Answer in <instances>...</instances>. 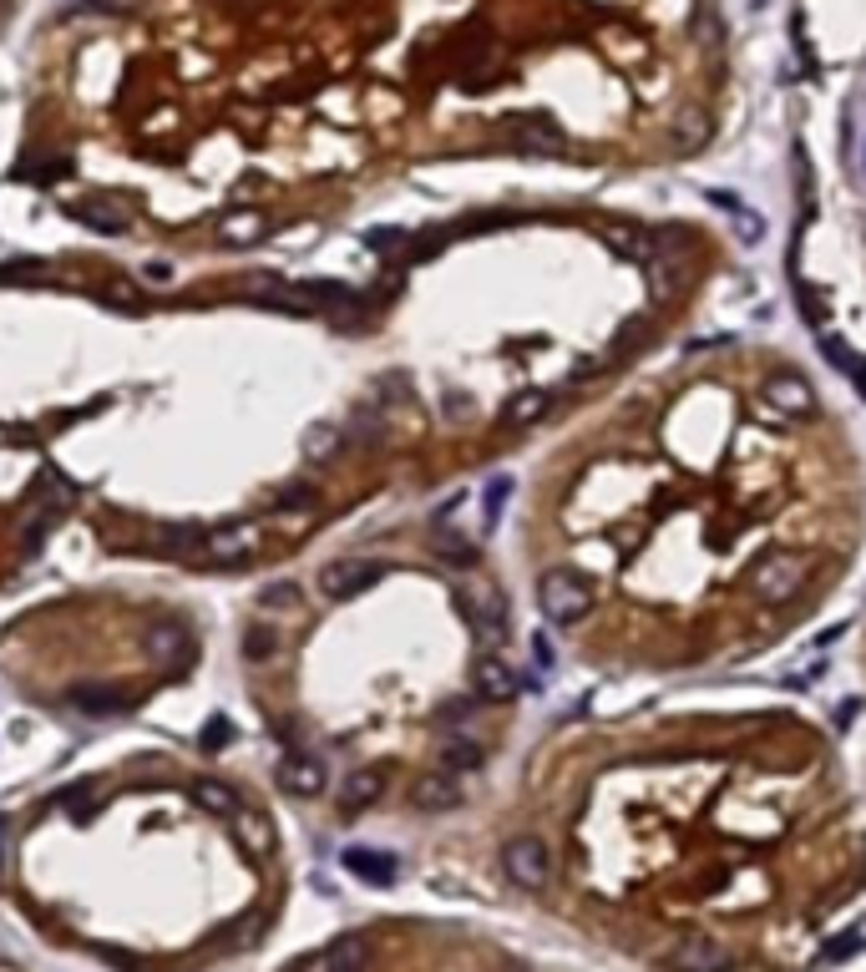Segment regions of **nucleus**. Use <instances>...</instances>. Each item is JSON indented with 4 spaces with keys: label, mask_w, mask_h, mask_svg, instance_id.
I'll list each match as a JSON object with an SVG mask.
<instances>
[{
    "label": "nucleus",
    "mask_w": 866,
    "mask_h": 972,
    "mask_svg": "<svg viewBox=\"0 0 866 972\" xmlns=\"http://www.w3.org/2000/svg\"><path fill=\"white\" fill-rule=\"evenodd\" d=\"M806 578H811V562L801 552H785V547L765 552L750 567V598L765 603V608H780V603H791L806 588Z\"/></svg>",
    "instance_id": "1"
},
{
    "label": "nucleus",
    "mask_w": 866,
    "mask_h": 972,
    "mask_svg": "<svg viewBox=\"0 0 866 972\" xmlns=\"http://www.w3.org/2000/svg\"><path fill=\"white\" fill-rule=\"evenodd\" d=\"M669 972H735V952L710 932H684L664 947Z\"/></svg>",
    "instance_id": "2"
},
{
    "label": "nucleus",
    "mask_w": 866,
    "mask_h": 972,
    "mask_svg": "<svg viewBox=\"0 0 866 972\" xmlns=\"http://www.w3.org/2000/svg\"><path fill=\"white\" fill-rule=\"evenodd\" d=\"M502 871L512 876V886H522V891H542L547 881H553L558 861H553V851H547V841H542V836H517V841H507V846H502Z\"/></svg>",
    "instance_id": "3"
},
{
    "label": "nucleus",
    "mask_w": 866,
    "mask_h": 972,
    "mask_svg": "<svg viewBox=\"0 0 866 972\" xmlns=\"http://www.w3.org/2000/svg\"><path fill=\"white\" fill-rule=\"evenodd\" d=\"M269 547V532L259 527V522H233V527H213V532H203V547H198V557L193 562H249V557H259Z\"/></svg>",
    "instance_id": "4"
},
{
    "label": "nucleus",
    "mask_w": 866,
    "mask_h": 972,
    "mask_svg": "<svg viewBox=\"0 0 866 972\" xmlns=\"http://www.w3.org/2000/svg\"><path fill=\"white\" fill-rule=\"evenodd\" d=\"M537 603H542V618H547V623H578V618L588 613L593 593H588V583H583L578 573L558 567V573H547V578L537 583Z\"/></svg>",
    "instance_id": "5"
},
{
    "label": "nucleus",
    "mask_w": 866,
    "mask_h": 972,
    "mask_svg": "<svg viewBox=\"0 0 866 972\" xmlns=\"http://www.w3.org/2000/svg\"><path fill=\"white\" fill-rule=\"evenodd\" d=\"M142 643H147V659H152L157 669H168V674H183V669L198 659V643H193L188 623H178V618L152 623Z\"/></svg>",
    "instance_id": "6"
},
{
    "label": "nucleus",
    "mask_w": 866,
    "mask_h": 972,
    "mask_svg": "<svg viewBox=\"0 0 866 972\" xmlns=\"http://www.w3.org/2000/svg\"><path fill=\"white\" fill-rule=\"evenodd\" d=\"M456 603H461L466 623L477 628L482 643H497V638L507 633V603H502V593H497L492 583H466V588L456 593Z\"/></svg>",
    "instance_id": "7"
},
{
    "label": "nucleus",
    "mask_w": 866,
    "mask_h": 972,
    "mask_svg": "<svg viewBox=\"0 0 866 972\" xmlns=\"http://www.w3.org/2000/svg\"><path fill=\"white\" fill-rule=\"evenodd\" d=\"M385 562H370V557H340L330 567H320V593L330 603H345V598H360L370 583H380Z\"/></svg>",
    "instance_id": "8"
},
{
    "label": "nucleus",
    "mask_w": 866,
    "mask_h": 972,
    "mask_svg": "<svg viewBox=\"0 0 866 972\" xmlns=\"http://www.w3.org/2000/svg\"><path fill=\"white\" fill-rule=\"evenodd\" d=\"M765 405L775 416H785V421H806V416H816V390L796 370H775L765 380Z\"/></svg>",
    "instance_id": "9"
},
{
    "label": "nucleus",
    "mask_w": 866,
    "mask_h": 972,
    "mask_svg": "<svg viewBox=\"0 0 866 972\" xmlns=\"http://www.w3.org/2000/svg\"><path fill=\"white\" fill-rule=\"evenodd\" d=\"M502 137H507V147L537 152V157H558V152H568V132H563L558 122H547V117H512Z\"/></svg>",
    "instance_id": "10"
},
{
    "label": "nucleus",
    "mask_w": 866,
    "mask_h": 972,
    "mask_svg": "<svg viewBox=\"0 0 866 972\" xmlns=\"http://www.w3.org/2000/svg\"><path fill=\"white\" fill-rule=\"evenodd\" d=\"M370 967V942L360 932H340L330 947H320L299 972H365Z\"/></svg>",
    "instance_id": "11"
},
{
    "label": "nucleus",
    "mask_w": 866,
    "mask_h": 972,
    "mask_svg": "<svg viewBox=\"0 0 866 972\" xmlns=\"http://www.w3.org/2000/svg\"><path fill=\"white\" fill-rule=\"evenodd\" d=\"M471 689H477L482 704H507V699L522 689V679H517V669H512L502 654H482L477 669H471Z\"/></svg>",
    "instance_id": "12"
},
{
    "label": "nucleus",
    "mask_w": 866,
    "mask_h": 972,
    "mask_svg": "<svg viewBox=\"0 0 866 972\" xmlns=\"http://www.w3.org/2000/svg\"><path fill=\"white\" fill-rule=\"evenodd\" d=\"M411 805H416V810H426V816H446V810H456V805H461V785H456V775H446V770H426V775L411 785Z\"/></svg>",
    "instance_id": "13"
},
{
    "label": "nucleus",
    "mask_w": 866,
    "mask_h": 972,
    "mask_svg": "<svg viewBox=\"0 0 866 972\" xmlns=\"http://www.w3.org/2000/svg\"><path fill=\"white\" fill-rule=\"evenodd\" d=\"M325 765L314 760V755H284V765H279V785L289 790V795H299V800H309V795H320L325 790Z\"/></svg>",
    "instance_id": "14"
},
{
    "label": "nucleus",
    "mask_w": 866,
    "mask_h": 972,
    "mask_svg": "<svg viewBox=\"0 0 866 972\" xmlns=\"http://www.w3.org/2000/svg\"><path fill=\"white\" fill-rule=\"evenodd\" d=\"M228 826H233V841H239V851H249L254 861H269V856H274V826L259 816V810L244 805Z\"/></svg>",
    "instance_id": "15"
},
{
    "label": "nucleus",
    "mask_w": 866,
    "mask_h": 972,
    "mask_svg": "<svg viewBox=\"0 0 866 972\" xmlns=\"http://www.w3.org/2000/svg\"><path fill=\"white\" fill-rule=\"evenodd\" d=\"M345 871H350V876H360V881H370V886H390L401 866H396V856H390V851L350 846V851H345Z\"/></svg>",
    "instance_id": "16"
},
{
    "label": "nucleus",
    "mask_w": 866,
    "mask_h": 972,
    "mask_svg": "<svg viewBox=\"0 0 866 972\" xmlns=\"http://www.w3.org/2000/svg\"><path fill=\"white\" fill-rule=\"evenodd\" d=\"M193 805L198 810H208V816H218V821H233L244 810V800H239V790L233 785H223V780H193Z\"/></svg>",
    "instance_id": "17"
},
{
    "label": "nucleus",
    "mask_w": 866,
    "mask_h": 972,
    "mask_svg": "<svg viewBox=\"0 0 866 972\" xmlns=\"http://www.w3.org/2000/svg\"><path fill=\"white\" fill-rule=\"evenodd\" d=\"M71 218L82 223V228H92V233H122V228L132 223V213H127L122 203H112V198H92V203H76V208H71Z\"/></svg>",
    "instance_id": "18"
},
{
    "label": "nucleus",
    "mask_w": 866,
    "mask_h": 972,
    "mask_svg": "<svg viewBox=\"0 0 866 972\" xmlns=\"http://www.w3.org/2000/svg\"><path fill=\"white\" fill-rule=\"evenodd\" d=\"M426 547H431V557H441L446 567H471V562H477V542H471L461 527H431Z\"/></svg>",
    "instance_id": "19"
},
{
    "label": "nucleus",
    "mask_w": 866,
    "mask_h": 972,
    "mask_svg": "<svg viewBox=\"0 0 866 972\" xmlns=\"http://www.w3.org/2000/svg\"><path fill=\"white\" fill-rule=\"evenodd\" d=\"M482 760H487V750L471 740V735H461V729H451V735L441 740V750H436V765L446 775H456V770H482Z\"/></svg>",
    "instance_id": "20"
},
{
    "label": "nucleus",
    "mask_w": 866,
    "mask_h": 972,
    "mask_svg": "<svg viewBox=\"0 0 866 972\" xmlns=\"http://www.w3.org/2000/svg\"><path fill=\"white\" fill-rule=\"evenodd\" d=\"M380 795H385V775L380 770H350L345 785H340V810H345V816H355V810L375 805Z\"/></svg>",
    "instance_id": "21"
},
{
    "label": "nucleus",
    "mask_w": 866,
    "mask_h": 972,
    "mask_svg": "<svg viewBox=\"0 0 866 972\" xmlns=\"http://www.w3.org/2000/svg\"><path fill=\"white\" fill-rule=\"evenodd\" d=\"M704 142H710V112L684 107V112L669 122V147H674V152H699Z\"/></svg>",
    "instance_id": "22"
},
{
    "label": "nucleus",
    "mask_w": 866,
    "mask_h": 972,
    "mask_svg": "<svg viewBox=\"0 0 866 972\" xmlns=\"http://www.w3.org/2000/svg\"><path fill=\"white\" fill-rule=\"evenodd\" d=\"M547 405H553V400H547L542 390H522V395H512V400H507V411L497 416V426L522 431V426H532V421H542V416H547Z\"/></svg>",
    "instance_id": "23"
},
{
    "label": "nucleus",
    "mask_w": 866,
    "mask_h": 972,
    "mask_svg": "<svg viewBox=\"0 0 866 972\" xmlns=\"http://www.w3.org/2000/svg\"><path fill=\"white\" fill-rule=\"evenodd\" d=\"M264 228H269V218H264V213H254V208H244V213H228V218L218 223V238L228 243V249H239V243L264 238Z\"/></svg>",
    "instance_id": "24"
},
{
    "label": "nucleus",
    "mask_w": 866,
    "mask_h": 972,
    "mask_svg": "<svg viewBox=\"0 0 866 972\" xmlns=\"http://www.w3.org/2000/svg\"><path fill=\"white\" fill-rule=\"evenodd\" d=\"M613 249H618L623 259H649V264H654L659 238L644 233V228H634V223H618V228H613Z\"/></svg>",
    "instance_id": "25"
},
{
    "label": "nucleus",
    "mask_w": 866,
    "mask_h": 972,
    "mask_svg": "<svg viewBox=\"0 0 866 972\" xmlns=\"http://www.w3.org/2000/svg\"><path fill=\"white\" fill-rule=\"evenodd\" d=\"M71 704L87 709V714H117V709H127L132 699L117 694V689H107V684H87V689H71Z\"/></svg>",
    "instance_id": "26"
},
{
    "label": "nucleus",
    "mask_w": 866,
    "mask_h": 972,
    "mask_svg": "<svg viewBox=\"0 0 866 972\" xmlns=\"http://www.w3.org/2000/svg\"><path fill=\"white\" fill-rule=\"evenodd\" d=\"M340 446H345V431H340V426H309V431H304V456L320 461V466L335 461Z\"/></svg>",
    "instance_id": "27"
},
{
    "label": "nucleus",
    "mask_w": 866,
    "mask_h": 972,
    "mask_svg": "<svg viewBox=\"0 0 866 972\" xmlns=\"http://www.w3.org/2000/svg\"><path fill=\"white\" fill-rule=\"evenodd\" d=\"M314 502H320V486H309V481H284L279 492H274V507L279 512H309Z\"/></svg>",
    "instance_id": "28"
},
{
    "label": "nucleus",
    "mask_w": 866,
    "mask_h": 972,
    "mask_svg": "<svg viewBox=\"0 0 866 972\" xmlns=\"http://www.w3.org/2000/svg\"><path fill=\"white\" fill-rule=\"evenodd\" d=\"M274 648H279V633H274L269 623H249V628H244V654H249L254 664H264Z\"/></svg>",
    "instance_id": "29"
},
{
    "label": "nucleus",
    "mask_w": 866,
    "mask_h": 972,
    "mask_svg": "<svg viewBox=\"0 0 866 972\" xmlns=\"http://www.w3.org/2000/svg\"><path fill=\"white\" fill-rule=\"evenodd\" d=\"M350 436H355L360 446H380L385 426L375 421V411H370V405H355V416H350Z\"/></svg>",
    "instance_id": "30"
},
{
    "label": "nucleus",
    "mask_w": 866,
    "mask_h": 972,
    "mask_svg": "<svg viewBox=\"0 0 866 972\" xmlns=\"http://www.w3.org/2000/svg\"><path fill=\"white\" fill-rule=\"evenodd\" d=\"M821 355H826V360H831L841 375H851V370H856V360H861V355H856V350H851L841 335H821Z\"/></svg>",
    "instance_id": "31"
},
{
    "label": "nucleus",
    "mask_w": 866,
    "mask_h": 972,
    "mask_svg": "<svg viewBox=\"0 0 866 972\" xmlns=\"http://www.w3.org/2000/svg\"><path fill=\"white\" fill-rule=\"evenodd\" d=\"M259 603L264 608H299V583H269L259 593Z\"/></svg>",
    "instance_id": "32"
},
{
    "label": "nucleus",
    "mask_w": 866,
    "mask_h": 972,
    "mask_svg": "<svg viewBox=\"0 0 866 972\" xmlns=\"http://www.w3.org/2000/svg\"><path fill=\"white\" fill-rule=\"evenodd\" d=\"M730 218H735V233H740L745 243H760V238H765V218H760V213H750V208H735Z\"/></svg>",
    "instance_id": "33"
},
{
    "label": "nucleus",
    "mask_w": 866,
    "mask_h": 972,
    "mask_svg": "<svg viewBox=\"0 0 866 972\" xmlns=\"http://www.w3.org/2000/svg\"><path fill=\"white\" fill-rule=\"evenodd\" d=\"M92 795H97L92 785H71V790H61V795H56V805H66V810H71V816H87V805H92Z\"/></svg>",
    "instance_id": "34"
},
{
    "label": "nucleus",
    "mask_w": 866,
    "mask_h": 972,
    "mask_svg": "<svg viewBox=\"0 0 866 972\" xmlns=\"http://www.w3.org/2000/svg\"><path fill=\"white\" fill-rule=\"evenodd\" d=\"M228 740H233V724H228L223 714H213V719H208V729H203V750H223Z\"/></svg>",
    "instance_id": "35"
},
{
    "label": "nucleus",
    "mask_w": 866,
    "mask_h": 972,
    "mask_svg": "<svg viewBox=\"0 0 866 972\" xmlns=\"http://www.w3.org/2000/svg\"><path fill=\"white\" fill-rule=\"evenodd\" d=\"M694 31L704 36V46H720V41H725V26H720L715 11H699V16H694Z\"/></svg>",
    "instance_id": "36"
},
{
    "label": "nucleus",
    "mask_w": 866,
    "mask_h": 972,
    "mask_svg": "<svg viewBox=\"0 0 866 972\" xmlns=\"http://www.w3.org/2000/svg\"><path fill=\"white\" fill-rule=\"evenodd\" d=\"M401 243H406L401 228H375V233H370V249H375V254H396Z\"/></svg>",
    "instance_id": "37"
},
{
    "label": "nucleus",
    "mask_w": 866,
    "mask_h": 972,
    "mask_svg": "<svg viewBox=\"0 0 866 972\" xmlns=\"http://www.w3.org/2000/svg\"><path fill=\"white\" fill-rule=\"evenodd\" d=\"M477 704H482V699H446V704H441V719H451V724H466L471 714H477Z\"/></svg>",
    "instance_id": "38"
},
{
    "label": "nucleus",
    "mask_w": 866,
    "mask_h": 972,
    "mask_svg": "<svg viewBox=\"0 0 866 972\" xmlns=\"http://www.w3.org/2000/svg\"><path fill=\"white\" fill-rule=\"evenodd\" d=\"M507 497H512V481H507V476L492 481V486H487V517H497V512L507 507Z\"/></svg>",
    "instance_id": "39"
},
{
    "label": "nucleus",
    "mask_w": 866,
    "mask_h": 972,
    "mask_svg": "<svg viewBox=\"0 0 866 972\" xmlns=\"http://www.w3.org/2000/svg\"><path fill=\"white\" fill-rule=\"evenodd\" d=\"M41 274V264H31V259H16V264H0V284H11V279H36Z\"/></svg>",
    "instance_id": "40"
},
{
    "label": "nucleus",
    "mask_w": 866,
    "mask_h": 972,
    "mask_svg": "<svg viewBox=\"0 0 866 972\" xmlns=\"http://www.w3.org/2000/svg\"><path fill=\"white\" fill-rule=\"evenodd\" d=\"M71 11H127V0H71Z\"/></svg>",
    "instance_id": "41"
},
{
    "label": "nucleus",
    "mask_w": 866,
    "mask_h": 972,
    "mask_svg": "<svg viewBox=\"0 0 866 972\" xmlns=\"http://www.w3.org/2000/svg\"><path fill=\"white\" fill-rule=\"evenodd\" d=\"M856 947H861V932H851V937H841V942H836V947L826 952V962H841V957H851Z\"/></svg>",
    "instance_id": "42"
},
{
    "label": "nucleus",
    "mask_w": 866,
    "mask_h": 972,
    "mask_svg": "<svg viewBox=\"0 0 866 972\" xmlns=\"http://www.w3.org/2000/svg\"><path fill=\"white\" fill-rule=\"evenodd\" d=\"M61 173H66V162L56 157V162H46V168H31L26 178H31V183H51V178H61Z\"/></svg>",
    "instance_id": "43"
},
{
    "label": "nucleus",
    "mask_w": 866,
    "mask_h": 972,
    "mask_svg": "<svg viewBox=\"0 0 866 972\" xmlns=\"http://www.w3.org/2000/svg\"><path fill=\"white\" fill-rule=\"evenodd\" d=\"M710 203H720L725 213H735V208H745V203H740L735 193H725V188H715V193H710Z\"/></svg>",
    "instance_id": "44"
},
{
    "label": "nucleus",
    "mask_w": 866,
    "mask_h": 972,
    "mask_svg": "<svg viewBox=\"0 0 866 972\" xmlns=\"http://www.w3.org/2000/svg\"><path fill=\"white\" fill-rule=\"evenodd\" d=\"M41 542H46V522H36V527H31V532L21 537V547H26V552H36Z\"/></svg>",
    "instance_id": "45"
},
{
    "label": "nucleus",
    "mask_w": 866,
    "mask_h": 972,
    "mask_svg": "<svg viewBox=\"0 0 866 972\" xmlns=\"http://www.w3.org/2000/svg\"><path fill=\"white\" fill-rule=\"evenodd\" d=\"M0 851H6V816H0Z\"/></svg>",
    "instance_id": "46"
}]
</instances>
